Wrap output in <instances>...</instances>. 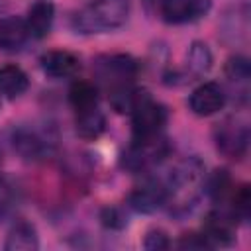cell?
<instances>
[{
  "mask_svg": "<svg viewBox=\"0 0 251 251\" xmlns=\"http://www.w3.org/2000/svg\"><path fill=\"white\" fill-rule=\"evenodd\" d=\"M78 67H80V63H78L76 55H73L71 51H65V49H53V51L43 53V57H41V69L51 78L73 76L78 71Z\"/></svg>",
  "mask_w": 251,
  "mask_h": 251,
  "instance_id": "obj_12",
  "label": "cell"
},
{
  "mask_svg": "<svg viewBox=\"0 0 251 251\" xmlns=\"http://www.w3.org/2000/svg\"><path fill=\"white\" fill-rule=\"evenodd\" d=\"M29 37V29L24 18L6 16L0 20V49L2 51H18Z\"/></svg>",
  "mask_w": 251,
  "mask_h": 251,
  "instance_id": "obj_13",
  "label": "cell"
},
{
  "mask_svg": "<svg viewBox=\"0 0 251 251\" xmlns=\"http://www.w3.org/2000/svg\"><path fill=\"white\" fill-rule=\"evenodd\" d=\"M129 8V0H92L73 16L71 25L84 35L114 31L126 24Z\"/></svg>",
  "mask_w": 251,
  "mask_h": 251,
  "instance_id": "obj_1",
  "label": "cell"
},
{
  "mask_svg": "<svg viewBox=\"0 0 251 251\" xmlns=\"http://www.w3.org/2000/svg\"><path fill=\"white\" fill-rule=\"evenodd\" d=\"M202 178H204V163L198 157H188L171 169L169 176L165 178V184H167L169 196H171L176 192L192 190L194 186L200 184Z\"/></svg>",
  "mask_w": 251,
  "mask_h": 251,
  "instance_id": "obj_8",
  "label": "cell"
},
{
  "mask_svg": "<svg viewBox=\"0 0 251 251\" xmlns=\"http://www.w3.org/2000/svg\"><path fill=\"white\" fill-rule=\"evenodd\" d=\"M233 210L231 214L235 220H247L251 214V192L247 184H241L237 190H233Z\"/></svg>",
  "mask_w": 251,
  "mask_h": 251,
  "instance_id": "obj_22",
  "label": "cell"
},
{
  "mask_svg": "<svg viewBox=\"0 0 251 251\" xmlns=\"http://www.w3.org/2000/svg\"><path fill=\"white\" fill-rule=\"evenodd\" d=\"M210 10V0H159L161 18L167 24H188Z\"/></svg>",
  "mask_w": 251,
  "mask_h": 251,
  "instance_id": "obj_9",
  "label": "cell"
},
{
  "mask_svg": "<svg viewBox=\"0 0 251 251\" xmlns=\"http://www.w3.org/2000/svg\"><path fill=\"white\" fill-rule=\"evenodd\" d=\"M94 76L106 84L110 90L127 86L137 75V61L129 55L124 53H114V55H100L94 65H92Z\"/></svg>",
  "mask_w": 251,
  "mask_h": 251,
  "instance_id": "obj_3",
  "label": "cell"
},
{
  "mask_svg": "<svg viewBox=\"0 0 251 251\" xmlns=\"http://www.w3.org/2000/svg\"><path fill=\"white\" fill-rule=\"evenodd\" d=\"M226 78L229 82L235 84H247L249 76H251V67H249V59L243 55H233L227 59L226 67H224Z\"/></svg>",
  "mask_w": 251,
  "mask_h": 251,
  "instance_id": "obj_20",
  "label": "cell"
},
{
  "mask_svg": "<svg viewBox=\"0 0 251 251\" xmlns=\"http://www.w3.org/2000/svg\"><path fill=\"white\" fill-rule=\"evenodd\" d=\"M167 108L153 100L147 92L139 90V96L131 108V131L133 139H147L161 135V129L167 124Z\"/></svg>",
  "mask_w": 251,
  "mask_h": 251,
  "instance_id": "obj_2",
  "label": "cell"
},
{
  "mask_svg": "<svg viewBox=\"0 0 251 251\" xmlns=\"http://www.w3.org/2000/svg\"><path fill=\"white\" fill-rule=\"evenodd\" d=\"M12 188H10V184L4 180V178H0V222L6 218V214L10 212V208H12Z\"/></svg>",
  "mask_w": 251,
  "mask_h": 251,
  "instance_id": "obj_26",
  "label": "cell"
},
{
  "mask_svg": "<svg viewBox=\"0 0 251 251\" xmlns=\"http://www.w3.org/2000/svg\"><path fill=\"white\" fill-rule=\"evenodd\" d=\"M37 247H39V235L33 224L20 220L10 227L4 243L6 251H35Z\"/></svg>",
  "mask_w": 251,
  "mask_h": 251,
  "instance_id": "obj_15",
  "label": "cell"
},
{
  "mask_svg": "<svg viewBox=\"0 0 251 251\" xmlns=\"http://www.w3.org/2000/svg\"><path fill=\"white\" fill-rule=\"evenodd\" d=\"M75 127H76L78 137H82V139H98L106 129V118L98 110V106H92V108L76 112Z\"/></svg>",
  "mask_w": 251,
  "mask_h": 251,
  "instance_id": "obj_16",
  "label": "cell"
},
{
  "mask_svg": "<svg viewBox=\"0 0 251 251\" xmlns=\"http://www.w3.org/2000/svg\"><path fill=\"white\" fill-rule=\"evenodd\" d=\"M53 20H55V6H53V2L37 0L35 4L29 6L27 18H25L29 35H33L37 39L45 37L51 31V27H53Z\"/></svg>",
  "mask_w": 251,
  "mask_h": 251,
  "instance_id": "obj_14",
  "label": "cell"
},
{
  "mask_svg": "<svg viewBox=\"0 0 251 251\" xmlns=\"http://www.w3.org/2000/svg\"><path fill=\"white\" fill-rule=\"evenodd\" d=\"M235 226L237 220L233 214L224 210H212L204 218L202 233L210 247H226L231 245V241L235 239Z\"/></svg>",
  "mask_w": 251,
  "mask_h": 251,
  "instance_id": "obj_7",
  "label": "cell"
},
{
  "mask_svg": "<svg viewBox=\"0 0 251 251\" xmlns=\"http://www.w3.org/2000/svg\"><path fill=\"white\" fill-rule=\"evenodd\" d=\"M176 247H180V249H206V247H210V243L206 241L204 233H184L178 239Z\"/></svg>",
  "mask_w": 251,
  "mask_h": 251,
  "instance_id": "obj_25",
  "label": "cell"
},
{
  "mask_svg": "<svg viewBox=\"0 0 251 251\" xmlns=\"http://www.w3.org/2000/svg\"><path fill=\"white\" fill-rule=\"evenodd\" d=\"M224 104H226V94L218 82H202L192 90L188 98V106L196 116H212L220 112Z\"/></svg>",
  "mask_w": 251,
  "mask_h": 251,
  "instance_id": "obj_10",
  "label": "cell"
},
{
  "mask_svg": "<svg viewBox=\"0 0 251 251\" xmlns=\"http://www.w3.org/2000/svg\"><path fill=\"white\" fill-rule=\"evenodd\" d=\"M29 86V78L18 65H4L0 67V94L6 98L22 96Z\"/></svg>",
  "mask_w": 251,
  "mask_h": 251,
  "instance_id": "obj_17",
  "label": "cell"
},
{
  "mask_svg": "<svg viewBox=\"0 0 251 251\" xmlns=\"http://www.w3.org/2000/svg\"><path fill=\"white\" fill-rule=\"evenodd\" d=\"M231 190V178L227 175V171L220 169L216 171L210 180H208V194L214 198V200H224V196Z\"/></svg>",
  "mask_w": 251,
  "mask_h": 251,
  "instance_id": "obj_21",
  "label": "cell"
},
{
  "mask_svg": "<svg viewBox=\"0 0 251 251\" xmlns=\"http://www.w3.org/2000/svg\"><path fill=\"white\" fill-rule=\"evenodd\" d=\"M143 247L147 251H163V249H169L171 247V241H169V235L163 229H149L145 233Z\"/></svg>",
  "mask_w": 251,
  "mask_h": 251,
  "instance_id": "obj_23",
  "label": "cell"
},
{
  "mask_svg": "<svg viewBox=\"0 0 251 251\" xmlns=\"http://www.w3.org/2000/svg\"><path fill=\"white\" fill-rule=\"evenodd\" d=\"M12 145H14V151L25 161H39L49 151V141H45V137L37 129L25 127V126L14 131Z\"/></svg>",
  "mask_w": 251,
  "mask_h": 251,
  "instance_id": "obj_11",
  "label": "cell"
},
{
  "mask_svg": "<svg viewBox=\"0 0 251 251\" xmlns=\"http://www.w3.org/2000/svg\"><path fill=\"white\" fill-rule=\"evenodd\" d=\"M214 141L222 155L227 159H243L249 147V127L245 122L237 118L224 120L214 129Z\"/></svg>",
  "mask_w": 251,
  "mask_h": 251,
  "instance_id": "obj_5",
  "label": "cell"
},
{
  "mask_svg": "<svg viewBox=\"0 0 251 251\" xmlns=\"http://www.w3.org/2000/svg\"><path fill=\"white\" fill-rule=\"evenodd\" d=\"M69 102L75 108V112L86 110L96 106L98 102V90L94 86V82L90 80H75L69 88Z\"/></svg>",
  "mask_w": 251,
  "mask_h": 251,
  "instance_id": "obj_19",
  "label": "cell"
},
{
  "mask_svg": "<svg viewBox=\"0 0 251 251\" xmlns=\"http://www.w3.org/2000/svg\"><path fill=\"white\" fill-rule=\"evenodd\" d=\"M100 220H102V224H104L106 227H110V229H122V227L126 226V218H124L122 210H120V208H114V206L104 208L102 214H100Z\"/></svg>",
  "mask_w": 251,
  "mask_h": 251,
  "instance_id": "obj_24",
  "label": "cell"
},
{
  "mask_svg": "<svg viewBox=\"0 0 251 251\" xmlns=\"http://www.w3.org/2000/svg\"><path fill=\"white\" fill-rule=\"evenodd\" d=\"M214 57L210 47L204 41H192V45L188 47L186 53V67L190 71V75L194 76H204L210 69H212Z\"/></svg>",
  "mask_w": 251,
  "mask_h": 251,
  "instance_id": "obj_18",
  "label": "cell"
},
{
  "mask_svg": "<svg viewBox=\"0 0 251 251\" xmlns=\"http://www.w3.org/2000/svg\"><path fill=\"white\" fill-rule=\"evenodd\" d=\"M167 200H169V188L165 180H147L135 186L127 196V204L139 214H153L161 206H165Z\"/></svg>",
  "mask_w": 251,
  "mask_h": 251,
  "instance_id": "obj_6",
  "label": "cell"
},
{
  "mask_svg": "<svg viewBox=\"0 0 251 251\" xmlns=\"http://www.w3.org/2000/svg\"><path fill=\"white\" fill-rule=\"evenodd\" d=\"M167 153H169V143L161 135L147 139H133V143L122 155V167L131 173H141L157 165Z\"/></svg>",
  "mask_w": 251,
  "mask_h": 251,
  "instance_id": "obj_4",
  "label": "cell"
}]
</instances>
